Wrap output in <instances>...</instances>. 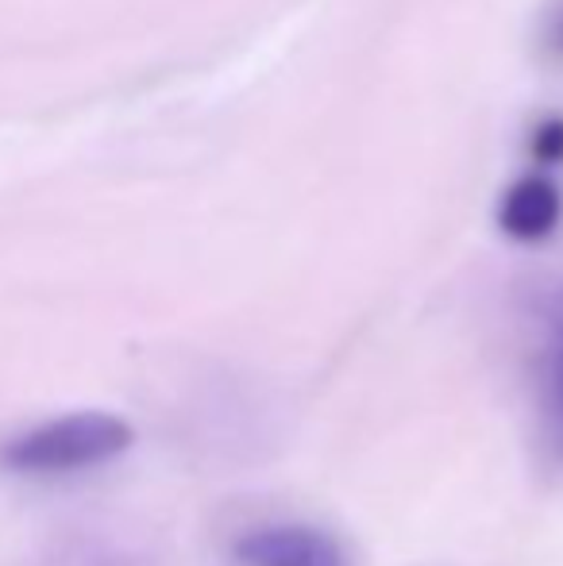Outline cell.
<instances>
[{
  "label": "cell",
  "instance_id": "obj_2",
  "mask_svg": "<svg viewBox=\"0 0 563 566\" xmlns=\"http://www.w3.org/2000/svg\"><path fill=\"white\" fill-rule=\"evenodd\" d=\"M248 566H344V555L324 532L313 528H263L236 547Z\"/></svg>",
  "mask_w": 563,
  "mask_h": 566
},
{
  "label": "cell",
  "instance_id": "obj_3",
  "mask_svg": "<svg viewBox=\"0 0 563 566\" xmlns=\"http://www.w3.org/2000/svg\"><path fill=\"white\" fill-rule=\"evenodd\" d=\"M563 217V197L556 189V181L549 178H521L518 186L505 193L502 201V228L510 231L521 243H536V239L552 235Z\"/></svg>",
  "mask_w": 563,
  "mask_h": 566
},
{
  "label": "cell",
  "instance_id": "obj_5",
  "mask_svg": "<svg viewBox=\"0 0 563 566\" xmlns=\"http://www.w3.org/2000/svg\"><path fill=\"white\" fill-rule=\"evenodd\" d=\"M552 51H556V54H563V8H560L556 23H552Z\"/></svg>",
  "mask_w": 563,
  "mask_h": 566
},
{
  "label": "cell",
  "instance_id": "obj_1",
  "mask_svg": "<svg viewBox=\"0 0 563 566\" xmlns=\"http://www.w3.org/2000/svg\"><path fill=\"white\" fill-rule=\"evenodd\" d=\"M132 428L108 412H77L12 440L0 459L12 470H77L132 448Z\"/></svg>",
  "mask_w": 563,
  "mask_h": 566
},
{
  "label": "cell",
  "instance_id": "obj_4",
  "mask_svg": "<svg viewBox=\"0 0 563 566\" xmlns=\"http://www.w3.org/2000/svg\"><path fill=\"white\" fill-rule=\"evenodd\" d=\"M533 155L541 158V163H563V116H552L536 127Z\"/></svg>",
  "mask_w": 563,
  "mask_h": 566
}]
</instances>
